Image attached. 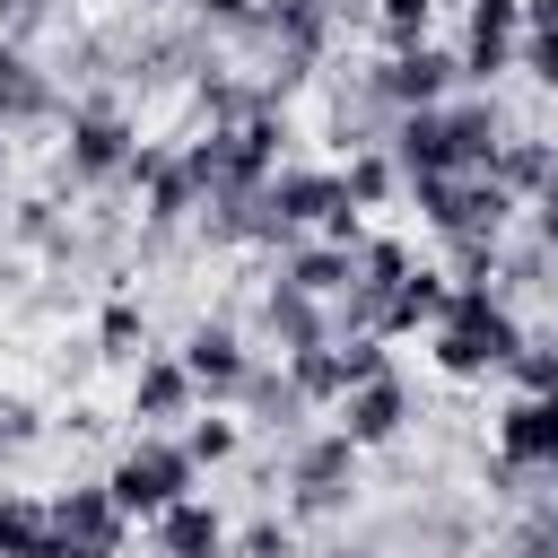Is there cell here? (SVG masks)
Returning a JSON list of instances; mask_svg holds the SVG:
<instances>
[{"mask_svg":"<svg viewBox=\"0 0 558 558\" xmlns=\"http://www.w3.org/2000/svg\"><path fill=\"white\" fill-rule=\"evenodd\" d=\"M506 105H497V87H453L445 105H418V113H392V131H384V148H392V166H401V183L410 174H471V166H488L497 148H506Z\"/></svg>","mask_w":558,"mask_h":558,"instance_id":"cell-1","label":"cell"},{"mask_svg":"<svg viewBox=\"0 0 558 558\" xmlns=\"http://www.w3.org/2000/svg\"><path fill=\"white\" fill-rule=\"evenodd\" d=\"M514 349H523V314L497 288H453L445 314L427 323V357L445 384H488L514 366Z\"/></svg>","mask_w":558,"mask_h":558,"instance_id":"cell-2","label":"cell"},{"mask_svg":"<svg viewBox=\"0 0 558 558\" xmlns=\"http://www.w3.org/2000/svg\"><path fill=\"white\" fill-rule=\"evenodd\" d=\"M131 148H140V122L122 96H70L61 113V148H52V192L87 201V192H113L131 174Z\"/></svg>","mask_w":558,"mask_h":558,"instance_id":"cell-3","label":"cell"},{"mask_svg":"<svg viewBox=\"0 0 558 558\" xmlns=\"http://www.w3.org/2000/svg\"><path fill=\"white\" fill-rule=\"evenodd\" d=\"M410 201H418V218H427V235L436 244H471V235H514V192L488 174V166H471V174H410L401 183Z\"/></svg>","mask_w":558,"mask_h":558,"instance_id":"cell-4","label":"cell"},{"mask_svg":"<svg viewBox=\"0 0 558 558\" xmlns=\"http://www.w3.org/2000/svg\"><path fill=\"white\" fill-rule=\"evenodd\" d=\"M357 480H366V453L340 436V427H305L288 445V523H331L357 506Z\"/></svg>","mask_w":558,"mask_h":558,"instance_id":"cell-5","label":"cell"},{"mask_svg":"<svg viewBox=\"0 0 558 558\" xmlns=\"http://www.w3.org/2000/svg\"><path fill=\"white\" fill-rule=\"evenodd\" d=\"M105 488H113V506L131 514V523H157L174 497H192L201 488V471H192V453H183V436H166V427H140L122 453H113V471H105Z\"/></svg>","mask_w":558,"mask_h":558,"instance_id":"cell-6","label":"cell"},{"mask_svg":"<svg viewBox=\"0 0 558 558\" xmlns=\"http://www.w3.org/2000/svg\"><path fill=\"white\" fill-rule=\"evenodd\" d=\"M410 418H418V384L401 375V357H392L384 375H366V384H349V392L331 401V427H340L357 453L401 445V436H410Z\"/></svg>","mask_w":558,"mask_h":558,"instance_id":"cell-7","label":"cell"},{"mask_svg":"<svg viewBox=\"0 0 558 558\" xmlns=\"http://www.w3.org/2000/svg\"><path fill=\"white\" fill-rule=\"evenodd\" d=\"M366 87H375L384 113H418V105H445V96L462 87V70H453V52L427 35V44H392L384 61H366Z\"/></svg>","mask_w":558,"mask_h":558,"instance_id":"cell-8","label":"cell"},{"mask_svg":"<svg viewBox=\"0 0 558 558\" xmlns=\"http://www.w3.org/2000/svg\"><path fill=\"white\" fill-rule=\"evenodd\" d=\"M392 549H410V558H471L480 549V506L453 497V488H418L392 514Z\"/></svg>","mask_w":558,"mask_h":558,"instance_id":"cell-9","label":"cell"},{"mask_svg":"<svg viewBox=\"0 0 558 558\" xmlns=\"http://www.w3.org/2000/svg\"><path fill=\"white\" fill-rule=\"evenodd\" d=\"M61 113H70L61 70H44L35 44L0 35V131H61Z\"/></svg>","mask_w":558,"mask_h":558,"instance_id":"cell-10","label":"cell"},{"mask_svg":"<svg viewBox=\"0 0 558 558\" xmlns=\"http://www.w3.org/2000/svg\"><path fill=\"white\" fill-rule=\"evenodd\" d=\"M514 44H523V9H514V0H462V44H453L462 87L514 78Z\"/></svg>","mask_w":558,"mask_h":558,"instance_id":"cell-11","label":"cell"},{"mask_svg":"<svg viewBox=\"0 0 558 558\" xmlns=\"http://www.w3.org/2000/svg\"><path fill=\"white\" fill-rule=\"evenodd\" d=\"M192 410H201L192 366H183L174 349H148V357L131 366V401H122V418H131V427H166V436H174Z\"/></svg>","mask_w":558,"mask_h":558,"instance_id":"cell-12","label":"cell"},{"mask_svg":"<svg viewBox=\"0 0 558 558\" xmlns=\"http://www.w3.org/2000/svg\"><path fill=\"white\" fill-rule=\"evenodd\" d=\"M183 366H192V384H201V401H235V384L253 375V340L227 323V314H201L192 331H183V349H174Z\"/></svg>","mask_w":558,"mask_h":558,"instance_id":"cell-13","label":"cell"},{"mask_svg":"<svg viewBox=\"0 0 558 558\" xmlns=\"http://www.w3.org/2000/svg\"><path fill=\"white\" fill-rule=\"evenodd\" d=\"M44 506H52V532H70L78 549H96V558H122V549H131V514L113 506L105 480H70V488L44 497Z\"/></svg>","mask_w":558,"mask_h":558,"instance_id":"cell-14","label":"cell"},{"mask_svg":"<svg viewBox=\"0 0 558 558\" xmlns=\"http://www.w3.org/2000/svg\"><path fill=\"white\" fill-rule=\"evenodd\" d=\"M253 323H262V349H279V357H296V349H323V340H331V305H323V296H305V288H288V279H262Z\"/></svg>","mask_w":558,"mask_h":558,"instance_id":"cell-15","label":"cell"},{"mask_svg":"<svg viewBox=\"0 0 558 558\" xmlns=\"http://www.w3.org/2000/svg\"><path fill=\"white\" fill-rule=\"evenodd\" d=\"M227 410H244V427H253V436H270V445H296V436H305V418H314V401L288 384V366H262V357H253V375L235 384V401H227Z\"/></svg>","mask_w":558,"mask_h":558,"instance_id":"cell-16","label":"cell"},{"mask_svg":"<svg viewBox=\"0 0 558 558\" xmlns=\"http://www.w3.org/2000/svg\"><path fill=\"white\" fill-rule=\"evenodd\" d=\"M148 558H227V514L192 488L148 523Z\"/></svg>","mask_w":558,"mask_h":558,"instance_id":"cell-17","label":"cell"},{"mask_svg":"<svg viewBox=\"0 0 558 558\" xmlns=\"http://www.w3.org/2000/svg\"><path fill=\"white\" fill-rule=\"evenodd\" d=\"M0 235L17 244V253H44V262H70V201L44 183V192H17L9 201V218H0Z\"/></svg>","mask_w":558,"mask_h":558,"instance_id":"cell-18","label":"cell"},{"mask_svg":"<svg viewBox=\"0 0 558 558\" xmlns=\"http://www.w3.org/2000/svg\"><path fill=\"white\" fill-rule=\"evenodd\" d=\"M270 279H288V288H305V296H340L349 279H357V244H331V235H296L288 253H279V270Z\"/></svg>","mask_w":558,"mask_h":558,"instance_id":"cell-19","label":"cell"},{"mask_svg":"<svg viewBox=\"0 0 558 558\" xmlns=\"http://www.w3.org/2000/svg\"><path fill=\"white\" fill-rule=\"evenodd\" d=\"M445 296H453V279L436 270V262H410V279L384 296V314H375V331L384 340H410V331H427L436 314H445Z\"/></svg>","mask_w":558,"mask_h":558,"instance_id":"cell-20","label":"cell"},{"mask_svg":"<svg viewBox=\"0 0 558 558\" xmlns=\"http://www.w3.org/2000/svg\"><path fill=\"white\" fill-rule=\"evenodd\" d=\"M488 174H497L514 201H532V192L558 174V140H549V131H506V148L488 157Z\"/></svg>","mask_w":558,"mask_h":558,"instance_id":"cell-21","label":"cell"},{"mask_svg":"<svg viewBox=\"0 0 558 558\" xmlns=\"http://www.w3.org/2000/svg\"><path fill=\"white\" fill-rule=\"evenodd\" d=\"M340 201H349V209H392V201H401L392 148H349V157H340Z\"/></svg>","mask_w":558,"mask_h":558,"instance_id":"cell-22","label":"cell"},{"mask_svg":"<svg viewBox=\"0 0 558 558\" xmlns=\"http://www.w3.org/2000/svg\"><path fill=\"white\" fill-rule=\"evenodd\" d=\"M183 453H192V471L235 462V453H244V418H227V401H201V410L183 418Z\"/></svg>","mask_w":558,"mask_h":558,"instance_id":"cell-23","label":"cell"},{"mask_svg":"<svg viewBox=\"0 0 558 558\" xmlns=\"http://www.w3.org/2000/svg\"><path fill=\"white\" fill-rule=\"evenodd\" d=\"M96 357H105V366H140V357H148V314H140L131 296H105V314H96Z\"/></svg>","mask_w":558,"mask_h":558,"instance_id":"cell-24","label":"cell"},{"mask_svg":"<svg viewBox=\"0 0 558 558\" xmlns=\"http://www.w3.org/2000/svg\"><path fill=\"white\" fill-rule=\"evenodd\" d=\"M44 532H52V506L26 488H0V558H35Z\"/></svg>","mask_w":558,"mask_h":558,"instance_id":"cell-25","label":"cell"},{"mask_svg":"<svg viewBox=\"0 0 558 558\" xmlns=\"http://www.w3.org/2000/svg\"><path fill=\"white\" fill-rule=\"evenodd\" d=\"M506 558H558V497H523L506 514Z\"/></svg>","mask_w":558,"mask_h":558,"instance_id":"cell-26","label":"cell"},{"mask_svg":"<svg viewBox=\"0 0 558 558\" xmlns=\"http://www.w3.org/2000/svg\"><path fill=\"white\" fill-rule=\"evenodd\" d=\"M227 558H305V523H288V514H253L244 532H227Z\"/></svg>","mask_w":558,"mask_h":558,"instance_id":"cell-27","label":"cell"},{"mask_svg":"<svg viewBox=\"0 0 558 558\" xmlns=\"http://www.w3.org/2000/svg\"><path fill=\"white\" fill-rule=\"evenodd\" d=\"M375 35H384V52L392 44H427L436 35V0H375Z\"/></svg>","mask_w":558,"mask_h":558,"instance_id":"cell-28","label":"cell"},{"mask_svg":"<svg viewBox=\"0 0 558 558\" xmlns=\"http://www.w3.org/2000/svg\"><path fill=\"white\" fill-rule=\"evenodd\" d=\"M183 17H192L201 35H227V44H244V35H253V17H262V0H183Z\"/></svg>","mask_w":558,"mask_h":558,"instance_id":"cell-29","label":"cell"},{"mask_svg":"<svg viewBox=\"0 0 558 558\" xmlns=\"http://www.w3.org/2000/svg\"><path fill=\"white\" fill-rule=\"evenodd\" d=\"M514 70H523L541 96H558V26H523V44H514Z\"/></svg>","mask_w":558,"mask_h":558,"instance_id":"cell-30","label":"cell"},{"mask_svg":"<svg viewBox=\"0 0 558 558\" xmlns=\"http://www.w3.org/2000/svg\"><path fill=\"white\" fill-rule=\"evenodd\" d=\"M35 436H44V410H35L26 392H0V462H9V453H26Z\"/></svg>","mask_w":558,"mask_h":558,"instance_id":"cell-31","label":"cell"},{"mask_svg":"<svg viewBox=\"0 0 558 558\" xmlns=\"http://www.w3.org/2000/svg\"><path fill=\"white\" fill-rule=\"evenodd\" d=\"M52 26V0H0V35H17V44H35Z\"/></svg>","mask_w":558,"mask_h":558,"instance_id":"cell-32","label":"cell"},{"mask_svg":"<svg viewBox=\"0 0 558 558\" xmlns=\"http://www.w3.org/2000/svg\"><path fill=\"white\" fill-rule=\"evenodd\" d=\"M523 209H532V235H541V244H558V174H549V183H541Z\"/></svg>","mask_w":558,"mask_h":558,"instance_id":"cell-33","label":"cell"},{"mask_svg":"<svg viewBox=\"0 0 558 558\" xmlns=\"http://www.w3.org/2000/svg\"><path fill=\"white\" fill-rule=\"evenodd\" d=\"M523 9V26H558V0H514Z\"/></svg>","mask_w":558,"mask_h":558,"instance_id":"cell-34","label":"cell"},{"mask_svg":"<svg viewBox=\"0 0 558 558\" xmlns=\"http://www.w3.org/2000/svg\"><path fill=\"white\" fill-rule=\"evenodd\" d=\"M323 558H384V549H323Z\"/></svg>","mask_w":558,"mask_h":558,"instance_id":"cell-35","label":"cell"},{"mask_svg":"<svg viewBox=\"0 0 558 558\" xmlns=\"http://www.w3.org/2000/svg\"><path fill=\"white\" fill-rule=\"evenodd\" d=\"M0 288H17V262H0Z\"/></svg>","mask_w":558,"mask_h":558,"instance_id":"cell-36","label":"cell"},{"mask_svg":"<svg viewBox=\"0 0 558 558\" xmlns=\"http://www.w3.org/2000/svg\"><path fill=\"white\" fill-rule=\"evenodd\" d=\"M0 174H9V131H0Z\"/></svg>","mask_w":558,"mask_h":558,"instance_id":"cell-37","label":"cell"},{"mask_svg":"<svg viewBox=\"0 0 558 558\" xmlns=\"http://www.w3.org/2000/svg\"><path fill=\"white\" fill-rule=\"evenodd\" d=\"M436 9H462V0H436Z\"/></svg>","mask_w":558,"mask_h":558,"instance_id":"cell-38","label":"cell"}]
</instances>
